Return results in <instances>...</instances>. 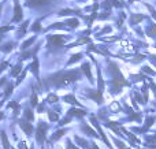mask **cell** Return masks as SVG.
I'll return each instance as SVG.
<instances>
[{
  "mask_svg": "<svg viewBox=\"0 0 156 149\" xmlns=\"http://www.w3.org/2000/svg\"><path fill=\"white\" fill-rule=\"evenodd\" d=\"M18 149H29V147L26 145V142H25L23 140H21V141L18 142Z\"/></svg>",
  "mask_w": 156,
  "mask_h": 149,
  "instance_id": "cell-40",
  "label": "cell"
},
{
  "mask_svg": "<svg viewBox=\"0 0 156 149\" xmlns=\"http://www.w3.org/2000/svg\"><path fill=\"white\" fill-rule=\"evenodd\" d=\"M4 118H5V114L2 111V109H0V122H2V120L4 119Z\"/></svg>",
  "mask_w": 156,
  "mask_h": 149,
  "instance_id": "cell-45",
  "label": "cell"
},
{
  "mask_svg": "<svg viewBox=\"0 0 156 149\" xmlns=\"http://www.w3.org/2000/svg\"><path fill=\"white\" fill-rule=\"evenodd\" d=\"M86 115L85 109H78V108H70L67 111V116H70L71 119L73 118H83Z\"/></svg>",
  "mask_w": 156,
  "mask_h": 149,
  "instance_id": "cell-21",
  "label": "cell"
},
{
  "mask_svg": "<svg viewBox=\"0 0 156 149\" xmlns=\"http://www.w3.org/2000/svg\"><path fill=\"white\" fill-rule=\"evenodd\" d=\"M37 40H38V36L37 34H33V36H30V37H27L26 40H23L21 43V45H19V49H21V52L22 51H26V49H29V48H32Z\"/></svg>",
  "mask_w": 156,
  "mask_h": 149,
  "instance_id": "cell-14",
  "label": "cell"
},
{
  "mask_svg": "<svg viewBox=\"0 0 156 149\" xmlns=\"http://www.w3.org/2000/svg\"><path fill=\"white\" fill-rule=\"evenodd\" d=\"M41 45H43V40H40L37 44H34V45H33L32 48L26 49V51L19 52V55H18V60H19V62L23 63L25 60H30V59H33V57H36V56H37V54L40 52Z\"/></svg>",
  "mask_w": 156,
  "mask_h": 149,
  "instance_id": "cell-6",
  "label": "cell"
},
{
  "mask_svg": "<svg viewBox=\"0 0 156 149\" xmlns=\"http://www.w3.org/2000/svg\"><path fill=\"white\" fill-rule=\"evenodd\" d=\"M80 129H81V131H82V133H85V134H86V136H90V137H97L96 131H94L93 129H92L90 126L88 125V123H82V125L80 126Z\"/></svg>",
  "mask_w": 156,
  "mask_h": 149,
  "instance_id": "cell-25",
  "label": "cell"
},
{
  "mask_svg": "<svg viewBox=\"0 0 156 149\" xmlns=\"http://www.w3.org/2000/svg\"><path fill=\"white\" fill-rule=\"evenodd\" d=\"M22 119L27 120V122H30V123L34 122V111H33V108L30 106H26L23 108V112H22Z\"/></svg>",
  "mask_w": 156,
  "mask_h": 149,
  "instance_id": "cell-17",
  "label": "cell"
},
{
  "mask_svg": "<svg viewBox=\"0 0 156 149\" xmlns=\"http://www.w3.org/2000/svg\"><path fill=\"white\" fill-rule=\"evenodd\" d=\"M47 16H48V15H44V16H38V18H36L34 21L32 22V25L29 26V32L33 33V34H40V33H43V26H41V22H43Z\"/></svg>",
  "mask_w": 156,
  "mask_h": 149,
  "instance_id": "cell-12",
  "label": "cell"
},
{
  "mask_svg": "<svg viewBox=\"0 0 156 149\" xmlns=\"http://www.w3.org/2000/svg\"><path fill=\"white\" fill-rule=\"evenodd\" d=\"M81 71H82L83 74L86 75V78H88V81L90 82V84H94V79H93V75H92V71H90V64H89V62H83L82 64H81Z\"/></svg>",
  "mask_w": 156,
  "mask_h": 149,
  "instance_id": "cell-18",
  "label": "cell"
},
{
  "mask_svg": "<svg viewBox=\"0 0 156 149\" xmlns=\"http://www.w3.org/2000/svg\"><path fill=\"white\" fill-rule=\"evenodd\" d=\"M65 25H66V27H67L69 30H74V29H77L78 26H80V21H78V18H67V19H65Z\"/></svg>",
  "mask_w": 156,
  "mask_h": 149,
  "instance_id": "cell-22",
  "label": "cell"
},
{
  "mask_svg": "<svg viewBox=\"0 0 156 149\" xmlns=\"http://www.w3.org/2000/svg\"><path fill=\"white\" fill-rule=\"evenodd\" d=\"M22 70H23V63L18 60L14 66H11L10 71H8V78H16L22 73Z\"/></svg>",
  "mask_w": 156,
  "mask_h": 149,
  "instance_id": "cell-16",
  "label": "cell"
},
{
  "mask_svg": "<svg viewBox=\"0 0 156 149\" xmlns=\"http://www.w3.org/2000/svg\"><path fill=\"white\" fill-rule=\"evenodd\" d=\"M70 122H71V118H70V116H67V115H66V118H63L62 120H59V126L67 125V123H70Z\"/></svg>",
  "mask_w": 156,
  "mask_h": 149,
  "instance_id": "cell-39",
  "label": "cell"
},
{
  "mask_svg": "<svg viewBox=\"0 0 156 149\" xmlns=\"http://www.w3.org/2000/svg\"><path fill=\"white\" fill-rule=\"evenodd\" d=\"M27 70H29V73L32 74L33 77H34L36 84H37V89H38V88H40V85H41V78H40V59H38V56L33 57L32 62L27 64Z\"/></svg>",
  "mask_w": 156,
  "mask_h": 149,
  "instance_id": "cell-8",
  "label": "cell"
},
{
  "mask_svg": "<svg viewBox=\"0 0 156 149\" xmlns=\"http://www.w3.org/2000/svg\"><path fill=\"white\" fill-rule=\"evenodd\" d=\"M77 2H86V0H77Z\"/></svg>",
  "mask_w": 156,
  "mask_h": 149,
  "instance_id": "cell-50",
  "label": "cell"
},
{
  "mask_svg": "<svg viewBox=\"0 0 156 149\" xmlns=\"http://www.w3.org/2000/svg\"><path fill=\"white\" fill-rule=\"evenodd\" d=\"M18 47V41L15 40H7V41H3L0 44V54H4V55H10L14 49Z\"/></svg>",
  "mask_w": 156,
  "mask_h": 149,
  "instance_id": "cell-11",
  "label": "cell"
},
{
  "mask_svg": "<svg viewBox=\"0 0 156 149\" xmlns=\"http://www.w3.org/2000/svg\"><path fill=\"white\" fill-rule=\"evenodd\" d=\"M15 82L12 81V79H10V81H8V84L5 85L4 88H3V100H5L7 101L8 99L11 97V96H12V93H14V90H15Z\"/></svg>",
  "mask_w": 156,
  "mask_h": 149,
  "instance_id": "cell-15",
  "label": "cell"
},
{
  "mask_svg": "<svg viewBox=\"0 0 156 149\" xmlns=\"http://www.w3.org/2000/svg\"><path fill=\"white\" fill-rule=\"evenodd\" d=\"M62 100L65 101V103H69V104H73V106H77V107H81V104L77 101V99L74 97L73 93H69V95H65L62 97Z\"/></svg>",
  "mask_w": 156,
  "mask_h": 149,
  "instance_id": "cell-27",
  "label": "cell"
},
{
  "mask_svg": "<svg viewBox=\"0 0 156 149\" xmlns=\"http://www.w3.org/2000/svg\"><path fill=\"white\" fill-rule=\"evenodd\" d=\"M67 131H69V129H59V130H56L51 137H49L48 142H49V144H52V142H56L58 140L62 138V137L65 136V134L67 133Z\"/></svg>",
  "mask_w": 156,
  "mask_h": 149,
  "instance_id": "cell-20",
  "label": "cell"
},
{
  "mask_svg": "<svg viewBox=\"0 0 156 149\" xmlns=\"http://www.w3.org/2000/svg\"><path fill=\"white\" fill-rule=\"evenodd\" d=\"M108 66H110V70L114 73V78H112V81H111L110 92H111V95H118V93H121V90L123 89V86H127V85H129V82L125 79L123 74L119 71L118 66H116L115 63L110 62Z\"/></svg>",
  "mask_w": 156,
  "mask_h": 149,
  "instance_id": "cell-4",
  "label": "cell"
},
{
  "mask_svg": "<svg viewBox=\"0 0 156 149\" xmlns=\"http://www.w3.org/2000/svg\"><path fill=\"white\" fill-rule=\"evenodd\" d=\"M27 73H29V70H27V66H26V67H23L22 73L15 78V79H16V81H15V86H19V85H21L22 82L25 81V78H26V75H27Z\"/></svg>",
  "mask_w": 156,
  "mask_h": 149,
  "instance_id": "cell-30",
  "label": "cell"
},
{
  "mask_svg": "<svg viewBox=\"0 0 156 149\" xmlns=\"http://www.w3.org/2000/svg\"><path fill=\"white\" fill-rule=\"evenodd\" d=\"M141 70L144 71V73H148V74H151V75H155V71H152V70H149V67L148 66H144Z\"/></svg>",
  "mask_w": 156,
  "mask_h": 149,
  "instance_id": "cell-41",
  "label": "cell"
},
{
  "mask_svg": "<svg viewBox=\"0 0 156 149\" xmlns=\"http://www.w3.org/2000/svg\"><path fill=\"white\" fill-rule=\"evenodd\" d=\"M147 15H140V14H133L132 18H130V25H138V22L145 19Z\"/></svg>",
  "mask_w": 156,
  "mask_h": 149,
  "instance_id": "cell-33",
  "label": "cell"
},
{
  "mask_svg": "<svg viewBox=\"0 0 156 149\" xmlns=\"http://www.w3.org/2000/svg\"><path fill=\"white\" fill-rule=\"evenodd\" d=\"M114 141H115V144L118 145V147L121 148V149H126V147H123V144H122L121 141H118V140H114Z\"/></svg>",
  "mask_w": 156,
  "mask_h": 149,
  "instance_id": "cell-43",
  "label": "cell"
},
{
  "mask_svg": "<svg viewBox=\"0 0 156 149\" xmlns=\"http://www.w3.org/2000/svg\"><path fill=\"white\" fill-rule=\"evenodd\" d=\"M82 56H83V55H82V54H81V52H78V54H74V55H71V56H70V59H69V60H67V63H66V66H65V67H66V68H67V67H69V66H73V64H74V63L80 62V60H81V59H82Z\"/></svg>",
  "mask_w": 156,
  "mask_h": 149,
  "instance_id": "cell-28",
  "label": "cell"
},
{
  "mask_svg": "<svg viewBox=\"0 0 156 149\" xmlns=\"http://www.w3.org/2000/svg\"><path fill=\"white\" fill-rule=\"evenodd\" d=\"M74 140H76V142H77L78 145H80L81 148H88V145H89V144H88V142H86L83 138H81V137L76 136V137H74Z\"/></svg>",
  "mask_w": 156,
  "mask_h": 149,
  "instance_id": "cell-35",
  "label": "cell"
},
{
  "mask_svg": "<svg viewBox=\"0 0 156 149\" xmlns=\"http://www.w3.org/2000/svg\"><path fill=\"white\" fill-rule=\"evenodd\" d=\"M29 26H30V19H25L21 25L15 29V41H21L22 38H25V36L29 32Z\"/></svg>",
  "mask_w": 156,
  "mask_h": 149,
  "instance_id": "cell-9",
  "label": "cell"
},
{
  "mask_svg": "<svg viewBox=\"0 0 156 149\" xmlns=\"http://www.w3.org/2000/svg\"><path fill=\"white\" fill-rule=\"evenodd\" d=\"M80 79H82L81 68H73V70L62 68V70L55 71V73L44 77L38 90L40 92H49L51 89H62V88L69 86Z\"/></svg>",
  "mask_w": 156,
  "mask_h": 149,
  "instance_id": "cell-1",
  "label": "cell"
},
{
  "mask_svg": "<svg viewBox=\"0 0 156 149\" xmlns=\"http://www.w3.org/2000/svg\"><path fill=\"white\" fill-rule=\"evenodd\" d=\"M45 108H47V103H45V101H40V103H38V106L36 107V111H37L38 114H43V112L45 111Z\"/></svg>",
  "mask_w": 156,
  "mask_h": 149,
  "instance_id": "cell-36",
  "label": "cell"
},
{
  "mask_svg": "<svg viewBox=\"0 0 156 149\" xmlns=\"http://www.w3.org/2000/svg\"><path fill=\"white\" fill-rule=\"evenodd\" d=\"M29 149H34V147H33V145H32V147H30V148H29Z\"/></svg>",
  "mask_w": 156,
  "mask_h": 149,
  "instance_id": "cell-51",
  "label": "cell"
},
{
  "mask_svg": "<svg viewBox=\"0 0 156 149\" xmlns=\"http://www.w3.org/2000/svg\"><path fill=\"white\" fill-rule=\"evenodd\" d=\"M38 95H37V89H36L34 86H33V89H32V96H30V99H29V106L32 107V108H36V107L38 106Z\"/></svg>",
  "mask_w": 156,
  "mask_h": 149,
  "instance_id": "cell-24",
  "label": "cell"
},
{
  "mask_svg": "<svg viewBox=\"0 0 156 149\" xmlns=\"http://www.w3.org/2000/svg\"><path fill=\"white\" fill-rule=\"evenodd\" d=\"M12 18H11L10 23H22L23 22V5L21 4V0H12Z\"/></svg>",
  "mask_w": 156,
  "mask_h": 149,
  "instance_id": "cell-7",
  "label": "cell"
},
{
  "mask_svg": "<svg viewBox=\"0 0 156 149\" xmlns=\"http://www.w3.org/2000/svg\"><path fill=\"white\" fill-rule=\"evenodd\" d=\"M4 104H5V100H0V108H2Z\"/></svg>",
  "mask_w": 156,
  "mask_h": 149,
  "instance_id": "cell-48",
  "label": "cell"
},
{
  "mask_svg": "<svg viewBox=\"0 0 156 149\" xmlns=\"http://www.w3.org/2000/svg\"><path fill=\"white\" fill-rule=\"evenodd\" d=\"M11 62L7 59H0V75H3V73H4L7 68H11Z\"/></svg>",
  "mask_w": 156,
  "mask_h": 149,
  "instance_id": "cell-31",
  "label": "cell"
},
{
  "mask_svg": "<svg viewBox=\"0 0 156 149\" xmlns=\"http://www.w3.org/2000/svg\"><path fill=\"white\" fill-rule=\"evenodd\" d=\"M5 108L12 111V116L14 118H18L19 114H21V103H19V101L10 100L8 103H5Z\"/></svg>",
  "mask_w": 156,
  "mask_h": 149,
  "instance_id": "cell-13",
  "label": "cell"
},
{
  "mask_svg": "<svg viewBox=\"0 0 156 149\" xmlns=\"http://www.w3.org/2000/svg\"><path fill=\"white\" fill-rule=\"evenodd\" d=\"M4 3H5V0H0V16H2V12H3V7H4Z\"/></svg>",
  "mask_w": 156,
  "mask_h": 149,
  "instance_id": "cell-44",
  "label": "cell"
},
{
  "mask_svg": "<svg viewBox=\"0 0 156 149\" xmlns=\"http://www.w3.org/2000/svg\"><path fill=\"white\" fill-rule=\"evenodd\" d=\"M3 41H5V36H0V44H2Z\"/></svg>",
  "mask_w": 156,
  "mask_h": 149,
  "instance_id": "cell-47",
  "label": "cell"
},
{
  "mask_svg": "<svg viewBox=\"0 0 156 149\" xmlns=\"http://www.w3.org/2000/svg\"><path fill=\"white\" fill-rule=\"evenodd\" d=\"M11 149H15V148H14V147H11Z\"/></svg>",
  "mask_w": 156,
  "mask_h": 149,
  "instance_id": "cell-52",
  "label": "cell"
},
{
  "mask_svg": "<svg viewBox=\"0 0 156 149\" xmlns=\"http://www.w3.org/2000/svg\"><path fill=\"white\" fill-rule=\"evenodd\" d=\"M151 60L155 63V66H156V56H151Z\"/></svg>",
  "mask_w": 156,
  "mask_h": 149,
  "instance_id": "cell-49",
  "label": "cell"
},
{
  "mask_svg": "<svg viewBox=\"0 0 156 149\" xmlns=\"http://www.w3.org/2000/svg\"><path fill=\"white\" fill-rule=\"evenodd\" d=\"M44 101H45L47 104H56L58 101H59V96L54 92H48V95H47V97Z\"/></svg>",
  "mask_w": 156,
  "mask_h": 149,
  "instance_id": "cell-29",
  "label": "cell"
},
{
  "mask_svg": "<svg viewBox=\"0 0 156 149\" xmlns=\"http://www.w3.org/2000/svg\"><path fill=\"white\" fill-rule=\"evenodd\" d=\"M49 130V125L44 120H38L37 122V126L34 129V138H36V142H37L38 147L43 148L44 144L47 142V133Z\"/></svg>",
  "mask_w": 156,
  "mask_h": 149,
  "instance_id": "cell-5",
  "label": "cell"
},
{
  "mask_svg": "<svg viewBox=\"0 0 156 149\" xmlns=\"http://www.w3.org/2000/svg\"><path fill=\"white\" fill-rule=\"evenodd\" d=\"M73 36L70 34H47L45 36V49L48 54L62 49L63 47L67 45V43L71 40Z\"/></svg>",
  "mask_w": 156,
  "mask_h": 149,
  "instance_id": "cell-2",
  "label": "cell"
},
{
  "mask_svg": "<svg viewBox=\"0 0 156 149\" xmlns=\"http://www.w3.org/2000/svg\"><path fill=\"white\" fill-rule=\"evenodd\" d=\"M90 122L93 123V125H94V127L97 129V131H99V133H100V137H101V138L104 140V142L108 145V148H111V149H112V147H111V144H110V141H108V140H107V137H105V134L103 133V130H101V127H100L99 122H97L96 116H93V115H90Z\"/></svg>",
  "mask_w": 156,
  "mask_h": 149,
  "instance_id": "cell-19",
  "label": "cell"
},
{
  "mask_svg": "<svg viewBox=\"0 0 156 149\" xmlns=\"http://www.w3.org/2000/svg\"><path fill=\"white\" fill-rule=\"evenodd\" d=\"M147 36H149V37H152V38L156 37V25L155 23L149 25V26L147 27Z\"/></svg>",
  "mask_w": 156,
  "mask_h": 149,
  "instance_id": "cell-34",
  "label": "cell"
},
{
  "mask_svg": "<svg viewBox=\"0 0 156 149\" xmlns=\"http://www.w3.org/2000/svg\"><path fill=\"white\" fill-rule=\"evenodd\" d=\"M110 108H111V111H119V106H118V104H116V103H112V104H111V107H110Z\"/></svg>",
  "mask_w": 156,
  "mask_h": 149,
  "instance_id": "cell-42",
  "label": "cell"
},
{
  "mask_svg": "<svg viewBox=\"0 0 156 149\" xmlns=\"http://www.w3.org/2000/svg\"><path fill=\"white\" fill-rule=\"evenodd\" d=\"M15 29H16L15 25H11V23L2 25V26H0V36H5L10 32H15Z\"/></svg>",
  "mask_w": 156,
  "mask_h": 149,
  "instance_id": "cell-26",
  "label": "cell"
},
{
  "mask_svg": "<svg viewBox=\"0 0 156 149\" xmlns=\"http://www.w3.org/2000/svg\"><path fill=\"white\" fill-rule=\"evenodd\" d=\"M0 140H2V145H3V149H11L12 145L10 144V140H8V136L5 133V130H0Z\"/></svg>",
  "mask_w": 156,
  "mask_h": 149,
  "instance_id": "cell-23",
  "label": "cell"
},
{
  "mask_svg": "<svg viewBox=\"0 0 156 149\" xmlns=\"http://www.w3.org/2000/svg\"><path fill=\"white\" fill-rule=\"evenodd\" d=\"M18 126H19V129L23 131V134L26 137H29L30 138L32 136H34V126H33V123H30V122H27V120L19 118L18 119Z\"/></svg>",
  "mask_w": 156,
  "mask_h": 149,
  "instance_id": "cell-10",
  "label": "cell"
},
{
  "mask_svg": "<svg viewBox=\"0 0 156 149\" xmlns=\"http://www.w3.org/2000/svg\"><path fill=\"white\" fill-rule=\"evenodd\" d=\"M62 0H23V7L30 8L37 12H49L54 10Z\"/></svg>",
  "mask_w": 156,
  "mask_h": 149,
  "instance_id": "cell-3",
  "label": "cell"
},
{
  "mask_svg": "<svg viewBox=\"0 0 156 149\" xmlns=\"http://www.w3.org/2000/svg\"><path fill=\"white\" fill-rule=\"evenodd\" d=\"M8 81H10V79H8V75H2L0 77V89L4 88L5 85L8 84Z\"/></svg>",
  "mask_w": 156,
  "mask_h": 149,
  "instance_id": "cell-38",
  "label": "cell"
},
{
  "mask_svg": "<svg viewBox=\"0 0 156 149\" xmlns=\"http://www.w3.org/2000/svg\"><path fill=\"white\" fill-rule=\"evenodd\" d=\"M145 141H147V145H148V147L154 148L155 147V142H156V134L154 137H148V136H147L145 137Z\"/></svg>",
  "mask_w": 156,
  "mask_h": 149,
  "instance_id": "cell-37",
  "label": "cell"
},
{
  "mask_svg": "<svg viewBox=\"0 0 156 149\" xmlns=\"http://www.w3.org/2000/svg\"><path fill=\"white\" fill-rule=\"evenodd\" d=\"M47 114H48V119L49 122H58L59 120V112H56L55 109H48L47 111Z\"/></svg>",
  "mask_w": 156,
  "mask_h": 149,
  "instance_id": "cell-32",
  "label": "cell"
},
{
  "mask_svg": "<svg viewBox=\"0 0 156 149\" xmlns=\"http://www.w3.org/2000/svg\"><path fill=\"white\" fill-rule=\"evenodd\" d=\"M90 145H92V147H88L89 149H99V147H97V145H96V144H94V142H92V144H90Z\"/></svg>",
  "mask_w": 156,
  "mask_h": 149,
  "instance_id": "cell-46",
  "label": "cell"
}]
</instances>
